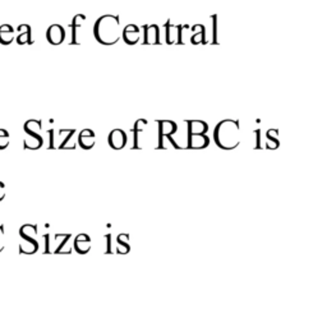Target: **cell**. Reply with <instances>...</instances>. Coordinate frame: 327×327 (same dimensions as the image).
Instances as JSON below:
<instances>
[{
    "label": "cell",
    "mask_w": 327,
    "mask_h": 327,
    "mask_svg": "<svg viewBox=\"0 0 327 327\" xmlns=\"http://www.w3.org/2000/svg\"><path fill=\"white\" fill-rule=\"evenodd\" d=\"M36 234H37V228L35 225H23L22 228L19 229V235L23 240L29 243V245L32 249V254L36 253L38 249V241L36 239Z\"/></svg>",
    "instance_id": "obj_2"
},
{
    "label": "cell",
    "mask_w": 327,
    "mask_h": 327,
    "mask_svg": "<svg viewBox=\"0 0 327 327\" xmlns=\"http://www.w3.org/2000/svg\"><path fill=\"white\" fill-rule=\"evenodd\" d=\"M118 244H121V245H129V235L128 234H120L118 235Z\"/></svg>",
    "instance_id": "obj_20"
},
{
    "label": "cell",
    "mask_w": 327,
    "mask_h": 327,
    "mask_svg": "<svg viewBox=\"0 0 327 327\" xmlns=\"http://www.w3.org/2000/svg\"><path fill=\"white\" fill-rule=\"evenodd\" d=\"M159 145L165 137H172L177 132V124L172 120H159Z\"/></svg>",
    "instance_id": "obj_7"
},
{
    "label": "cell",
    "mask_w": 327,
    "mask_h": 327,
    "mask_svg": "<svg viewBox=\"0 0 327 327\" xmlns=\"http://www.w3.org/2000/svg\"><path fill=\"white\" fill-rule=\"evenodd\" d=\"M86 21V16L85 14H77V16L73 17V21L70 23V29H72V41H70V45H77L78 41H77V30L80 29L81 26L85 23Z\"/></svg>",
    "instance_id": "obj_14"
},
{
    "label": "cell",
    "mask_w": 327,
    "mask_h": 327,
    "mask_svg": "<svg viewBox=\"0 0 327 327\" xmlns=\"http://www.w3.org/2000/svg\"><path fill=\"white\" fill-rule=\"evenodd\" d=\"M4 197H5V184L0 181V201H3Z\"/></svg>",
    "instance_id": "obj_23"
},
{
    "label": "cell",
    "mask_w": 327,
    "mask_h": 327,
    "mask_svg": "<svg viewBox=\"0 0 327 327\" xmlns=\"http://www.w3.org/2000/svg\"><path fill=\"white\" fill-rule=\"evenodd\" d=\"M121 37H123V40L125 44L136 45L137 42L140 41V37H141L140 27L136 25L125 26L123 31H121Z\"/></svg>",
    "instance_id": "obj_5"
},
{
    "label": "cell",
    "mask_w": 327,
    "mask_h": 327,
    "mask_svg": "<svg viewBox=\"0 0 327 327\" xmlns=\"http://www.w3.org/2000/svg\"><path fill=\"white\" fill-rule=\"evenodd\" d=\"M128 141L127 133L121 129H113L108 137L109 146L114 149H121L125 147Z\"/></svg>",
    "instance_id": "obj_3"
},
{
    "label": "cell",
    "mask_w": 327,
    "mask_h": 327,
    "mask_svg": "<svg viewBox=\"0 0 327 327\" xmlns=\"http://www.w3.org/2000/svg\"><path fill=\"white\" fill-rule=\"evenodd\" d=\"M145 30V45H157L160 44V27L157 25L143 26Z\"/></svg>",
    "instance_id": "obj_6"
},
{
    "label": "cell",
    "mask_w": 327,
    "mask_h": 327,
    "mask_svg": "<svg viewBox=\"0 0 327 327\" xmlns=\"http://www.w3.org/2000/svg\"><path fill=\"white\" fill-rule=\"evenodd\" d=\"M25 128V132L30 136H40V132H41V121L35 120V119H30L25 123L23 125Z\"/></svg>",
    "instance_id": "obj_15"
},
{
    "label": "cell",
    "mask_w": 327,
    "mask_h": 327,
    "mask_svg": "<svg viewBox=\"0 0 327 327\" xmlns=\"http://www.w3.org/2000/svg\"><path fill=\"white\" fill-rule=\"evenodd\" d=\"M44 140L41 136H30L27 134V138L25 140V149H38L42 146Z\"/></svg>",
    "instance_id": "obj_17"
},
{
    "label": "cell",
    "mask_w": 327,
    "mask_h": 327,
    "mask_svg": "<svg viewBox=\"0 0 327 327\" xmlns=\"http://www.w3.org/2000/svg\"><path fill=\"white\" fill-rule=\"evenodd\" d=\"M129 245H121V244H118L117 245V252L119 254H127L128 252H129Z\"/></svg>",
    "instance_id": "obj_21"
},
{
    "label": "cell",
    "mask_w": 327,
    "mask_h": 327,
    "mask_svg": "<svg viewBox=\"0 0 327 327\" xmlns=\"http://www.w3.org/2000/svg\"><path fill=\"white\" fill-rule=\"evenodd\" d=\"M46 40L51 45H60L65 40V30L60 25H51L46 31Z\"/></svg>",
    "instance_id": "obj_4"
},
{
    "label": "cell",
    "mask_w": 327,
    "mask_h": 327,
    "mask_svg": "<svg viewBox=\"0 0 327 327\" xmlns=\"http://www.w3.org/2000/svg\"><path fill=\"white\" fill-rule=\"evenodd\" d=\"M207 130V125L204 121L191 120L188 121V134H204Z\"/></svg>",
    "instance_id": "obj_16"
},
{
    "label": "cell",
    "mask_w": 327,
    "mask_h": 327,
    "mask_svg": "<svg viewBox=\"0 0 327 327\" xmlns=\"http://www.w3.org/2000/svg\"><path fill=\"white\" fill-rule=\"evenodd\" d=\"M14 29L9 25L0 26V44L9 45L14 41Z\"/></svg>",
    "instance_id": "obj_13"
},
{
    "label": "cell",
    "mask_w": 327,
    "mask_h": 327,
    "mask_svg": "<svg viewBox=\"0 0 327 327\" xmlns=\"http://www.w3.org/2000/svg\"><path fill=\"white\" fill-rule=\"evenodd\" d=\"M96 134L91 129H83L78 136V143L83 149H91L95 146Z\"/></svg>",
    "instance_id": "obj_8"
},
{
    "label": "cell",
    "mask_w": 327,
    "mask_h": 327,
    "mask_svg": "<svg viewBox=\"0 0 327 327\" xmlns=\"http://www.w3.org/2000/svg\"><path fill=\"white\" fill-rule=\"evenodd\" d=\"M4 249V226L0 225V252Z\"/></svg>",
    "instance_id": "obj_22"
},
{
    "label": "cell",
    "mask_w": 327,
    "mask_h": 327,
    "mask_svg": "<svg viewBox=\"0 0 327 327\" xmlns=\"http://www.w3.org/2000/svg\"><path fill=\"white\" fill-rule=\"evenodd\" d=\"M147 125V120L146 119H138V120L136 121V124H134V128H133V132H134V146L133 149H137L138 147V141H137V137H138V133L140 132H142L143 129H145V127Z\"/></svg>",
    "instance_id": "obj_18"
},
{
    "label": "cell",
    "mask_w": 327,
    "mask_h": 327,
    "mask_svg": "<svg viewBox=\"0 0 327 327\" xmlns=\"http://www.w3.org/2000/svg\"><path fill=\"white\" fill-rule=\"evenodd\" d=\"M74 248L80 254H86L91 249V241L87 234H80L74 241Z\"/></svg>",
    "instance_id": "obj_12"
},
{
    "label": "cell",
    "mask_w": 327,
    "mask_h": 327,
    "mask_svg": "<svg viewBox=\"0 0 327 327\" xmlns=\"http://www.w3.org/2000/svg\"><path fill=\"white\" fill-rule=\"evenodd\" d=\"M9 146V133L8 130L0 129V149H4Z\"/></svg>",
    "instance_id": "obj_19"
},
{
    "label": "cell",
    "mask_w": 327,
    "mask_h": 327,
    "mask_svg": "<svg viewBox=\"0 0 327 327\" xmlns=\"http://www.w3.org/2000/svg\"><path fill=\"white\" fill-rule=\"evenodd\" d=\"M93 35L97 42L105 46L117 44L121 37L119 17L113 14L100 17L93 26Z\"/></svg>",
    "instance_id": "obj_1"
},
{
    "label": "cell",
    "mask_w": 327,
    "mask_h": 327,
    "mask_svg": "<svg viewBox=\"0 0 327 327\" xmlns=\"http://www.w3.org/2000/svg\"><path fill=\"white\" fill-rule=\"evenodd\" d=\"M208 145V138L205 134H188L189 149H204Z\"/></svg>",
    "instance_id": "obj_11"
},
{
    "label": "cell",
    "mask_w": 327,
    "mask_h": 327,
    "mask_svg": "<svg viewBox=\"0 0 327 327\" xmlns=\"http://www.w3.org/2000/svg\"><path fill=\"white\" fill-rule=\"evenodd\" d=\"M17 31L19 32V35L17 36L16 41L18 45H31L32 42V33H31V27L29 25H21L18 26Z\"/></svg>",
    "instance_id": "obj_10"
},
{
    "label": "cell",
    "mask_w": 327,
    "mask_h": 327,
    "mask_svg": "<svg viewBox=\"0 0 327 327\" xmlns=\"http://www.w3.org/2000/svg\"><path fill=\"white\" fill-rule=\"evenodd\" d=\"M166 29V44L172 45L174 42H181L180 41V26H173L172 23L166 22L165 25Z\"/></svg>",
    "instance_id": "obj_9"
}]
</instances>
